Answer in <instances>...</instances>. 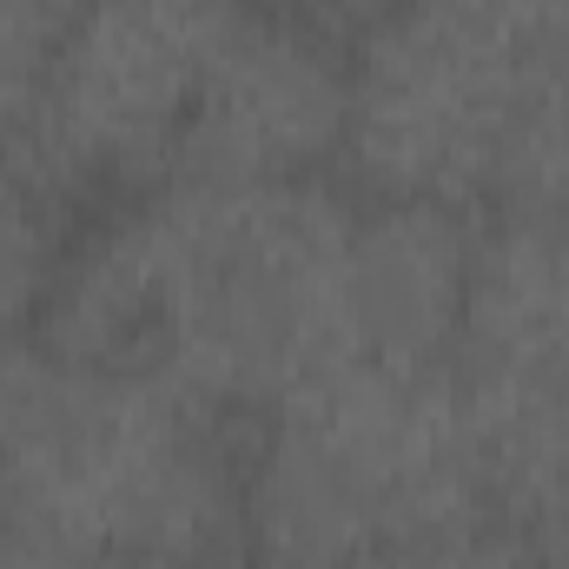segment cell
<instances>
[{
	"label": "cell",
	"mask_w": 569,
	"mask_h": 569,
	"mask_svg": "<svg viewBox=\"0 0 569 569\" xmlns=\"http://www.w3.org/2000/svg\"><path fill=\"white\" fill-rule=\"evenodd\" d=\"M338 186H152L67 239L27 331L47 365L146 371L252 425L345 365Z\"/></svg>",
	"instance_id": "cell-1"
},
{
	"label": "cell",
	"mask_w": 569,
	"mask_h": 569,
	"mask_svg": "<svg viewBox=\"0 0 569 569\" xmlns=\"http://www.w3.org/2000/svg\"><path fill=\"white\" fill-rule=\"evenodd\" d=\"M239 550V418L146 371L40 358L0 457V569H226Z\"/></svg>",
	"instance_id": "cell-2"
},
{
	"label": "cell",
	"mask_w": 569,
	"mask_h": 569,
	"mask_svg": "<svg viewBox=\"0 0 569 569\" xmlns=\"http://www.w3.org/2000/svg\"><path fill=\"white\" fill-rule=\"evenodd\" d=\"M490 523L457 371L338 365L246 430V550L371 569Z\"/></svg>",
	"instance_id": "cell-3"
},
{
	"label": "cell",
	"mask_w": 569,
	"mask_h": 569,
	"mask_svg": "<svg viewBox=\"0 0 569 569\" xmlns=\"http://www.w3.org/2000/svg\"><path fill=\"white\" fill-rule=\"evenodd\" d=\"M569 60L463 0H405L351 40L345 172L365 199H425L477 212L530 93Z\"/></svg>",
	"instance_id": "cell-4"
},
{
	"label": "cell",
	"mask_w": 569,
	"mask_h": 569,
	"mask_svg": "<svg viewBox=\"0 0 569 569\" xmlns=\"http://www.w3.org/2000/svg\"><path fill=\"white\" fill-rule=\"evenodd\" d=\"M252 0H87L60 47L20 152L73 199H140L172 179L199 87Z\"/></svg>",
	"instance_id": "cell-5"
},
{
	"label": "cell",
	"mask_w": 569,
	"mask_h": 569,
	"mask_svg": "<svg viewBox=\"0 0 569 569\" xmlns=\"http://www.w3.org/2000/svg\"><path fill=\"white\" fill-rule=\"evenodd\" d=\"M351 47L252 0L199 87L172 179L192 186H311L345 159ZM166 179V186H172Z\"/></svg>",
	"instance_id": "cell-6"
},
{
	"label": "cell",
	"mask_w": 569,
	"mask_h": 569,
	"mask_svg": "<svg viewBox=\"0 0 569 569\" xmlns=\"http://www.w3.org/2000/svg\"><path fill=\"white\" fill-rule=\"evenodd\" d=\"M477 219L425 199H358L345 232V365L443 371L463 331Z\"/></svg>",
	"instance_id": "cell-7"
},
{
	"label": "cell",
	"mask_w": 569,
	"mask_h": 569,
	"mask_svg": "<svg viewBox=\"0 0 569 569\" xmlns=\"http://www.w3.org/2000/svg\"><path fill=\"white\" fill-rule=\"evenodd\" d=\"M457 385L510 405H569V232L497 212L477 226Z\"/></svg>",
	"instance_id": "cell-8"
},
{
	"label": "cell",
	"mask_w": 569,
	"mask_h": 569,
	"mask_svg": "<svg viewBox=\"0 0 569 569\" xmlns=\"http://www.w3.org/2000/svg\"><path fill=\"white\" fill-rule=\"evenodd\" d=\"M67 239H73V206L40 179L20 140L0 133V311L33 318Z\"/></svg>",
	"instance_id": "cell-9"
},
{
	"label": "cell",
	"mask_w": 569,
	"mask_h": 569,
	"mask_svg": "<svg viewBox=\"0 0 569 569\" xmlns=\"http://www.w3.org/2000/svg\"><path fill=\"white\" fill-rule=\"evenodd\" d=\"M497 206L569 232V67L530 93L497 172Z\"/></svg>",
	"instance_id": "cell-10"
},
{
	"label": "cell",
	"mask_w": 569,
	"mask_h": 569,
	"mask_svg": "<svg viewBox=\"0 0 569 569\" xmlns=\"http://www.w3.org/2000/svg\"><path fill=\"white\" fill-rule=\"evenodd\" d=\"M87 0H0V133L20 140Z\"/></svg>",
	"instance_id": "cell-11"
},
{
	"label": "cell",
	"mask_w": 569,
	"mask_h": 569,
	"mask_svg": "<svg viewBox=\"0 0 569 569\" xmlns=\"http://www.w3.org/2000/svg\"><path fill=\"white\" fill-rule=\"evenodd\" d=\"M371 569H550L543 563V543L537 537H517V530H463L450 543H430V550H411V557H391V563Z\"/></svg>",
	"instance_id": "cell-12"
},
{
	"label": "cell",
	"mask_w": 569,
	"mask_h": 569,
	"mask_svg": "<svg viewBox=\"0 0 569 569\" xmlns=\"http://www.w3.org/2000/svg\"><path fill=\"white\" fill-rule=\"evenodd\" d=\"M33 378H40L33 331H27V318L0 311V457H7V443H13V430H20V411H27V398H33Z\"/></svg>",
	"instance_id": "cell-13"
},
{
	"label": "cell",
	"mask_w": 569,
	"mask_h": 569,
	"mask_svg": "<svg viewBox=\"0 0 569 569\" xmlns=\"http://www.w3.org/2000/svg\"><path fill=\"white\" fill-rule=\"evenodd\" d=\"M266 7H279V13H291V20H305V27H318V33H331V40L351 47L358 33H371L405 0H266Z\"/></svg>",
	"instance_id": "cell-14"
},
{
	"label": "cell",
	"mask_w": 569,
	"mask_h": 569,
	"mask_svg": "<svg viewBox=\"0 0 569 569\" xmlns=\"http://www.w3.org/2000/svg\"><path fill=\"white\" fill-rule=\"evenodd\" d=\"M226 569H305V563H279V557H252V563H226Z\"/></svg>",
	"instance_id": "cell-15"
}]
</instances>
